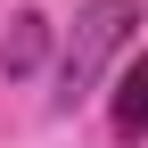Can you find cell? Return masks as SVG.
I'll use <instances>...</instances> for the list:
<instances>
[{
  "label": "cell",
  "mask_w": 148,
  "mask_h": 148,
  "mask_svg": "<svg viewBox=\"0 0 148 148\" xmlns=\"http://www.w3.org/2000/svg\"><path fill=\"white\" fill-rule=\"evenodd\" d=\"M115 140H123V148L148 140V49L123 66V82H115Z\"/></svg>",
  "instance_id": "cell-3"
},
{
  "label": "cell",
  "mask_w": 148,
  "mask_h": 148,
  "mask_svg": "<svg viewBox=\"0 0 148 148\" xmlns=\"http://www.w3.org/2000/svg\"><path fill=\"white\" fill-rule=\"evenodd\" d=\"M132 25H140V0H82V8H74V33L58 49V115H74V107L99 90L107 58L132 41Z\"/></svg>",
  "instance_id": "cell-1"
},
{
  "label": "cell",
  "mask_w": 148,
  "mask_h": 148,
  "mask_svg": "<svg viewBox=\"0 0 148 148\" xmlns=\"http://www.w3.org/2000/svg\"><path fill=\"white\" fill-rule=\"evenodd\" d=\"M41 66H49V16L41 8H16L8 33H0V74L25 82V74H41Z\"/></svg>",
  "instance_id": "cell-2"
}]
</instances>
